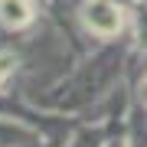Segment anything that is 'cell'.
<instances>
[{"mask_svg": "<svg viewBox=\"0 0 147 147\" xmlns=\"http://www.w3.org/2000/svg\"><path fill=\"white\" fill-rule=\"evenodd\" d=\"M88 23L98 26V30H115L118 26V13L111 10L108 3H95L92 10H88Z\"/></svg>", "mask_w": 147, "mask_h": 147, "instance_id": "6da1fadb", "label": "cell"}, {"mask_svg": "<svg viewBox=\"0 0 147 147\" xmlns=\"http://www.w3.org/2000/svg\"><path fill=\"white\" fill-rule=\"evenodd\" d=\"M3 16L10 23H23L26 20V7H23L20 0H3Z\"/></svg>", "mask_w": 147, "mask_h": 147, "instance_id": "7a4b0ae2", "label": "cell"}]
</instances>
